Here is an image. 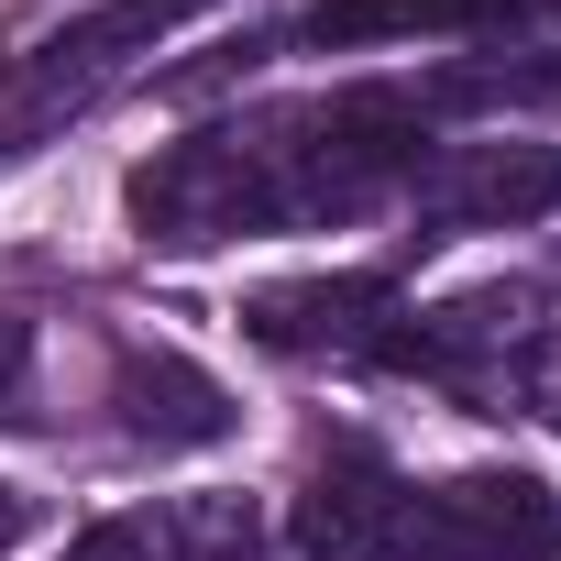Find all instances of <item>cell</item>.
Instances as JSON below:
<instances>
[{"mask_svg": "<svg viewBox=\"0 0 561 561\" xmlns=\"http://www.w3.org/2000/svg\"><path fill=\"white\" fill-rule=\"evenodd\" d=\"M440 165V111L419 78H342L309 100H253L122 176V220L144 253H231L275 231H353L408 209Z\"/></svg>", "mask_w": 561, "mask_h": 561, "instance_id": "cell-1", "label": "cell"}, {"mask_svg": "<svg viewBox=\"0 0 561 561\" xmlns=\"http://www.w3.org/2000/svg\"><path fill=\"white\" fill-rule=\"evenodd\" d=\"M287 528L309 561H561V495L539 473L517 462L408 473L364 430L309 440Z\"/></svg>", "mask_w": 561, "mask_h": 561, "instance_id": "cell-2", "label": "cell"}, {"mask_svg": "<svg viewBox=\"0 0 561 561\" xmlns=\"http://www.w3.org/2000/svg\"><path fill=\"white\" fill-rule=\"evenodd\" d=\"M364 375H408L462 419L561 430V287L550 275H484L462 298H408Z\"/></svg>", "mask_w": 561, "mask_h": 561, "instance_id": "cell-3", "label": "cell"}, {"mask_svg": "<svg viewBox=\"0 0 561 561\" xmlns=\"http://www.w3.org/2000/svg\"><path fill=\"white\" fill-rule=\"evenodd\" d=\"M209 12H220V0H89V12L45 23V34L12 56V78H0V144H23V133L89 111V100L122 89L165 34H187V23H209Z\"/></svg>", "mask_w": 561, "mask_h": 561, "instance_id": "cell-4", "label": "cell"}, {"mask_svg": "<svg viewBox=\"0 0 561 561\" xmlns=\"http://www.w3.org/2000/svg\"><path fill=\"white\" fill-rule=\"evenodd\" d=\"M506 34H561V0H320V12L231 45V67H264V56H364V45H506Z\"/></svg>", "mask_w": 561, "mask_h": 561, "instance_id": "cell-5", "label": "cell"}, {"mask_svg": "<svg viewBox=\"0 0 561 561\" xmlns=\"http://www.w3.org/2000/svg\"><path fill=\"white\" fill-rule=\"evenodd\" d=\"M561 209V144H440V165L408 198V242L440 253L462 231H528Z\"/></svg>", "mask_w": 561, "mask_h": 561, "instance_id": "cell-6", "label": "cell"}, {"mask_svg": "<svg viewBox=\"0 0 561 561\" xmlns=\"http://www.w3.org/2000/svg\"><path fill=\"white\" fill-rule=\"evenodd\" d=\"M408 309V287L386 264H353V275H275V287L242 298V342L287 353V364H375L386 320Z\"/></svg>", "mask_w": 561, "mask_h": 561, "instance_id": "cell-7", "label": "cell"}, {"mask_svg": "<svg viewBox=\"0 0 561 561\" xmlns=\"http://www.w3.org/2000/svg\"><path fill=\"white\" fill-rule=\"evenodd\" d=\"M100 408H111V430L144 440V451H209V440L242 430L231 386H220L209 364H187L176 342H111V364H100Z\"/></svg>", "mask_w": 561, "mask_h": 561, "instance_id": "cell-8", "label": "cell"}, {"mask_svg": "<svg viewBox=\"0 0 561 561\" xmlns=\"http://www.w3.org/2000/svg\"><path fill=\"white\" fill-rule=\"evenodd\" d=\"M67 561H264V506L253 495H154L133 517L78 528Z\"/></svg>", "mask_w": 561, "mask_h": 561, "instance_id": "cell-9", "label": "cell"}, {"mask_svg": "<svg viewBox=\"0 0 561 561\" xmlns=\"http://www.w3.org/2000/svg\"><path fill=\"white\" fill-rule=\"evenodd\" d=\"M430 111H561V56H462V67H430L419 78Z\"/></svg>", "mask_w": 561, "mask_h": 561, "instance_id": "cell-10", "label": "cell"}, {"mask_svg": "<svg viewBox=\"0 0 561 561\" xmlns=\"http://www.w3.org/2000/svg\"><path fill=\"white\" fill-rule=\"evenodd\" d=\"M0 430H45V353L23 309H0Z\"/></svg>", "mask_w": 561, "mask_h": 561, "instance_id": "cell-11", "label": "cell"}, {"mask_svg": "<svg viewBox=\"0 0 561 561\" xmlns=\"http://www.w3.org/2000/svg\"><path fill=\"white\" fill-rule=\"evenodd\" d=\"M45 528V495H23V484H0V550H23Z\"/></svg>", "mask_w": 561, "mask_h": 561, "instance_id": "cell-12", "label": "cell"}]
</instances>
